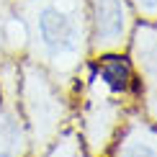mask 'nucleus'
Wrapping results in <instances>:
<instances>
[{
  "label": "nucleus",
  "instance_id": "obj_1",
  "mask_svg": "<svg viewBox=\"0 0 157 157\" xmlns=\"http://www.w3.org/2000/svg\"><path fill=\"white\" fill-rule=\"evenodd\" d=\"M21 26L31 44L34 62L59 77H72L88 47V3L85 0H21Z\"/></svg>",
  "mask_w": 157,
  "mask_h": 157
},
{
  "label": "nucleus",
  "instance_id": "obj_2",
  "mask_svg": "<svg viewBox=\"0 0 157 157\" xmlns=\"http://www.w3.org/2000/svg\"><path fill=\"white\" fill-rule=\"evenodd\" d=\"M18 106L23 108L26 126L31 129L36 147H47L57 139L64 119L62 98L54 88V80L47 70L36 62H26L21 67V85H18Z\"/></svg>",
  "mask_w": 157,
  "mask_h": 157
},
{
  "label": "nucleus",
  "instance_id": "obj_3",
  "mask_svg": "<svg viewBox=\"0 0 157 157\" xmlns=\"http://www.w3.org/2000/svg\"><path fill=\"white\" fill-rule=\"evenodd\" d=\"M129 93L108 88L103 80L90 75L82 103V139L90 157H101L113 142L124 119V98Z\"/></svg>",
  "mask_w": 157,
  "mask_h": 157
},
{
  "label": "nucleus",
  "instance_id": "obj_4",
  "mask_svg": "<svg viewBox=\"0 0 157 157\" xmlns=\"http://www.w3.org/2000/svg\"><path fill=\"white\" fill-rule=\"evenodd\" d=\"M90 47L95 54L119 52L132 39V10L129 0H88Z\"/></svg>",
  "mask_w": 157,
  "mask_h": 157
},
{
  "label": "nucleus",
  "instance_id": "obj_5",
  "mask_svg": "<svg viewBox=\"0 0 157 157\" xmlns=\"http://www.w3.org/2000/svg\"><path fill=\"white\" fill-rule=\"evenodd\" d=\"M132 57L139 72V88L149 121L157 124V21L132 29Z\"/></svg>",
  "mask_w": 157,
  "mask_h": 157
},
{
  "label": "nucleus",
  "instance_id": "obj_6",
  "mask_svg": "<svg viewBox=\"0 0 157 157\" xmlns=\"http://www.w3.org/2000/svg\"><path fill=\"white\" fill-rule=\"evenodd\" d=\"M10 103H0V157L29 155V126L18 106V82L10 88Z\"/></svg>",
  "mask_w": 157,
  "mask_h": 157
},
{
  "label": "nucleus",
  "instance_id": "obj_7",
  "mask_svg": "<svg viewBox=\"0 0 157 157\" xmlns=\"http://www.w3.org/2000/svg\"><path fill=\"white\" fill-rule=\"evenodd\" d=\"M116 157H157V124L129 119L119 129Z\"/></svg>",
  "mask_w": 157,
  "mask_h": 157
},
{
  "label": "nucleus",
  "instance_id": "obj_8",
  "mask_svg": "<svg viewBox=\"0 0 157 157\" xmlns=\"http://www.w3.org/2000/svg\"><path fill=\"white\" fill-rule=\"evenodd\" d=\"M77 147H80V144H77L72 136H64L59 144H54V149H52L47 157H77V155H80Z\"/></svg>",
  "mask_w": 157,
  "mask_h": 157
},
{
  "label": "nucleus",
  "instance_id": "obj_9",
  "mask_svg": "<svg viewBox=\"0 0 157 157\" xmlns=\"http://www.w3.org/2000/svg\"><path fill=\"white\" fill-rule=\"evenodd\" d=\"M144 21H157V0H129Z\"/></svg>",
  "mask_w": 157,
  "mask_h": 157
},
{
  "label": "nucleus",
  "instance_id": "obj_10",
  "mask_svg": "<svg viewBox=\"0 0 157 157\" xmlns=\"http://www.w3.org/2000/svg\"><path fill=\"white\" fill-rule=\"evenodd\" d=\"M3 34H5V21L0 18V44H3Z\"/></svg>",
  "mask_w": 157,
  "mask_h": 157
},
{
  "label": "nucleus",
  "instance_id": "obj_11",
  "mask_svg": "<svg viewBox=\"0 0 157 157\" xmlns=\"http://www.w3.org/2000/svg\"><path fill=\"white\" fill-rule=\"evenodd\" d=\"M0 103H3V85H0Z\"/></svg>",
  "mask_w": 157,
  "mask_h": 157
},
{
  "label": "nucleus",
  "instance_id": "obj_12",
  "mask_svg": "<svg viewBox=\"0 0 157 157\" xmlns=\"http://www.w3.org/2000/svg\"><path fill=\"white\" fill-rule=\"evenodd\" d=\"M77 157H80V155H77Z\"/></svg>",
  "mask_w": 157,
  "mask_h": 157
}]
</instances>
